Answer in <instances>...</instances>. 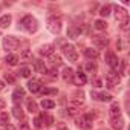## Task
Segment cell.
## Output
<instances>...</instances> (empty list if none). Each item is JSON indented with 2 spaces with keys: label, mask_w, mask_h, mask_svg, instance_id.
<instances>
[{
  "label": "cell",
  "mask_w": 130,
  "mask_h": 130,
  "mask_svg": "<svg viewBox=\"0 0 130 130\" xmlns=\"http://www.w3.org/2000/svg\"><path fill=\"white\" fill-rule=\"evenodd\" d=\"M106 63L113 69L115 74L119 72V60H118V57H116L113 52H107V54H106Z\"/></svg>",
  "instance_id": "cell-5"
},
{
  "label": "cell",
  "mask_w": 130,
  "mask_h": 130,
  "mask_svg": "<svg viewBox=\"0 0 130 130\" xmlns=\"http://www.w3.org/2000/svg\"><path fill=\"white\" fill-rule=\"evenodd\" d=\"M80 34H81V28L80 26H71L69 29H68V35H69V38H78L80 37Z\"/></svg>",
  "instance_id": "cell-13"
},
{
  "label": "cell",
  "mask_w": 130,
  "mask_h": 130,
  "mask_svg": "<svg viewBox=\"0 0 130 130\" xmlns=\"http://www.w3.org/2000/svg\"><path fill=\"white\" fill-rule=\"evenodd\" d=\"M23 98H25V90H23L22 87L15 89V90H14V93H12V100H14L15 103H19V101H22Z\"/></svg>",
  "instance_id": "cell-20"
},
{
  "label": "cell",
  "mask_w": 130,
  "mask_h": 130,
  "mask_svg": "<svg viewBox=\"0 0 130 130\" xmlns=\"http://www.w3.org/2000/svg\"><path fill=\"white\" fill-rule=\"evenodd\" d=\"M3 106H5V103H3L2 100H0V107H3Z\"/></svg>",
  "instance_id": "cell-43"
},
{
  "label": "cell",
  "mask_w": 130,
  "mask_h": 130,
  "mask_svg": "<svg viewBox=\"0 0 130 130\" xmlns=\"http://www.w3.org/2000/svg\"><path fill=\"white\" fill-rule=\"evenodd\" d=\"M93 26H95V29H98V31H104V29L107 28V23H106L104 20H96V22L93 23Z\"/></svg>",
  "instance_id": "cell-24"
},
{
  "label": "cell",
  "mask_w": 130,
  "mask_h": 130,
  "mask_svg": "<svg viewBox=\"0 0 130 130\" xmlns=\"http://www.w3.org/2000/svg\"><path fill=\"white\" fill-rule=\"evenodd\" d=\"M47 74H49L51 77H57V75H58V72H57V69H55V68L49 69V71H47Z\"/></svg>",
  "instance_id": "cell-36"
},
{
  "label": "cell",
  "mask_w": 130,
  "mask_h": 130,
  "mask_svg": "<svg viewBox=\"0 0 130 130\" xmlns=\"http://www.w3.org/2000/svg\"><path fill=\"white\" fill-rule=\"evenodd\" d=\"M34 68H35V71L40 72V74H46V72H47V69H46V66H44V61H41V60H34Z\"/></svg>",
  "instance_id": "cell-17"
},
{
  "label": "cell",
  "mask_w": 130,
  "mask_h": 130,
  "mask_svg": "<svg viewBox=\"0 0 130 130\" xmlns=\"http://www.w3.org/2000/svg\"><path fill=\"white\" fill-rule=\"evenodd\" d=\"M74 71L71 69V68H66V69H64L63 71V78H64V81H66V83H72L74 81Z\"/></svg>",
  "instance_id": "cell-16"
},
{
  "label": "cell",
  "mask_w": 130,
  "mask_h": 130,
  "mask_svg": "<svg viewBox=\"0 0 130 130\" xmlns=\"http://www.w3.org/2000/svg\"><path fill=\"white\" fill-rule=\"evenodd\" d=\"M49 60H51V64H52L54 68H55V66H60V64H61V58H60L58 55H54V54H52V55L49 57Z\"/></svg>",
  "instance_id": "cell-27"
},
{
  "label": "cell",
  "mask_w": 130,
  "mask_h": 130,
  "mask_svg": "<svg viewBox=\"0 0 130 130\" xmlns=\"http://www.w3.org/2000/svg\"><path fill=\"white\" fill-rule=\"evenodd\" d=\"M86 81H87V77H86V74H83L81 71L74 75V83H75L77 86H83V84H86Z\"/></svg>",
  "instance_id": "cell-11"
},
{
  "label": "cell",
  "mask_w": 130,
  "mask_h": 130,
  "mask_svg": "<svg viewBox=\"0 0 130 130\" xmlns=\"http://www.w3.org/2000/svg\"><path fill=\"white\" fill-rule=\"evenodd\" d=\"M5 80H6V81H9V83H12V81H14V77H12V75H9V74H6V75H5Z\"/></svg>",
  "instance_id": "cell-40"
},
{
  "label": "cell",
  "mask_w": 130,
  "mask_h": 130,
  "mask_svg": "<svg viewBox=\"0 0 130 130\" xmlns=\"http://www.w3.org/2000/svg\"><path fill=\"white\" fill-rule=\"evenodd\" d=\"M86 69H89V71H95V64L87 63V64H86Z\"/></svg>",
  "instance_id": "cell-39"
},
{
  "label": "cell",
  "mask_w": 130,
  "mask_h": 130,
  "mask_svg": "<svg viewBox=\"0 0 130 130\" xmlns=\"http://www.w3.org/2000/svg\"><path fill=\"white\" fill-rule=\"evenodd\" d=\"M41 92H43V95H57V89H44Z\"/></svg>",
  "instance_id": "cell-33"
},
{
  "label": "cell",
  "mask_w": 130,
  "mask_h": 130,
  "mask_svg": "<svg viewBox=\"0 0 130 130\" xmlns=\"http://www.w3.org/2000/svg\"><path fill=\"white\" fill-rule=\"evenodd\" d=\"M115 11H116V19L121 22V20H124L125 17H128L127 15V12H125V9L124 8H121V6H115Z\"/></svg>",
  "instance_id": "cell-21"
},
{
  "label": "cell",
  "mask_w": 130,
  "mask_h": 130,
  "mask_svg": "<svg viewBox=\"0 0 130 130\" xmlns=\"http://www.w3.org/2000/svg\"><path fill=\"white\" fill-rule=\"evenodd\" d=\"M109 115H110V119L112 118H119L121 116V109H119V106L115 103V104H112V107H110V110H109Z\"/></svg>",
  "instance_id": "cell-18"
},
{
  "label": "cell",
  "mask_w": 130,
  "mask_h": 130,
  "mask_svg": "<svg viewBox=\"0 0 130 130\" xmlns=\"http://www.w3.org/2000/svg\"><path fill=\"white\" fill-rule=\"evenodd\" d=\"M47 29L52 34H58L61 31V20L57 17H49L47 19Z\"/></svg>",
  "instance_id": "cell-6"
},
{
  "label": "cell",
  "mask_w": 130,
  "mask_h": 130,
  "mask_svg": "<svg viewBox=\"0 0 130 130\" xmlns=\"http://www.w3.org/2000/svg\"><path fill=\"white\" fill-rule=\"evenodd\" d=\"M3 87H5V84H3V83H2V81H0V90H2V89H3Z\"/></svg>",
  "instance_id": "cell-42"
},
{
  "label": "cell",
  "mask_w": 130,
  "mask_h": 130,
  "mask_svg": "<svg viewBox=\"0 0 130 130\" xmlns=\"http://www.w3.org/2000/svg\"><path fill=\"white\" fill-rule=\"evenodd\" d=\"M41 107H43L44 110H49V109H54V107H55V103H54L52 100H43V101H41Z\"/></svg>",
  "instance_id": "cell-23"
},
{
  "label": "cell",
  "mask_w": 130,
  "mask_h": 130,
  "mask_svg": "<svg viewBox=\"0 0 130 130\" xmlns=\"http://www.w3.org/2000/svg\"><path fill=\"white\" fill-rule=\"evenodd\" d=\"M93 44L98 46V47H106V46L109 44V40H107L106 37H103V35H96V37L93 38Z\"/></svg>",
  "instance_id": "cell-14"
},
{
  "label": "cell",
  "mask_w": 130,
  "mask_h": 130,
  "mask_svg": "<svg viewBox=\"0 0 130 130\" xmlns=\"http://www.w3.org/2000/svg\"><path fill=\"white\" fill-rule=\"evenodd\" d=\"M52 54H54V46H52V44H44V46L40 47V55H43V57H51Z\"/></svg>",
  "instance_id": "cell-15"
},
{
  "label": "cell",
  "mask_w": 130,
  "mask_h": 130,
  "mask_svg": "<svg viewBox=\"0 0 130 130\" xmlns=\"http://www.w3.org/2000/svg\"><path fill=\"white\" fill-rule=\"evenodd\" d=\"M19 46H20V40H19L17 37L8 35V37L3 38V47H5L6 51H15Z\"/></svg>",
  "instance_id": "cell-3"
},
{
  "label": "cell",
  "mask_w": 130,
  "mask_h": 130,
  "mask_svg": "<svg viewBox=\"0 0 130 130\" xmlns=\"http://www.w3.org/2000/svg\"><path fill=\"white\" fill-rule=\"evenodd\" d=\"M84 55H86L87 58H96V57H98V51H96V49H90V47H89V49H86V51H84Z\"/></svg>",
  "instance_id": "cell-25"
},
{
  "label": "cell",
  "mask_w": 130,
  "mask_h": 130,
  "mask_svg": "<svg viewBox=\"0 0 130 130\" xmlns=\"http://www.w3.org/2000/svg\"><path fill=\"white\" fill-rule=\"evenodd\" d=\"M110 125L113 130H122L124 128V119L119 116V118H112L110 119Z\"/></svg>",
  "instance_id": "cell-10"
},
{
  "label": "cell",
  "mask_w": 130,
  "mask_h": 130,
  "mask_svg": "<svg viewBox=\"0 0 130 130\" xmlns=\"http://www.w3.org/2000/svg\"><path fill=\"white\" fill-rule=\"evenodd\" d=\"M121 29L122 31H127L128 29V17H125L124 20H121Z\"/></svg>",
  "instance_id": "cell-32"
},
{
  "label": "cell",
  "mask_w": 130,
  "mask_h": 130,
  "mask_svg": "<svg viewBox=\"0 0 130 130\" xmlns=\"http://www.w3.org/2000/svg\"><path fill=\"white\" fill-rule=\"evenodd\" d=\"M61 130H68V128H66V127H63V128H61Z\"/></svg>",
  "instance_id": "cell-44"
},
{
  "label": "cell",
  "mask_w": 130,
  "mask_h": 130,
  "mask_svg": "<svg viewBox=\"0 0 130 130\" xmlns=\"http://www.w3.org/2000/svg\"><path fill=\"white\" fill-rule=\"evenodd\" d=\"M77 109H78V107H75V106H71V107L68 109V113H69V115H75V113H77Z\"/></svg>",
  "instance_id": "cell-34"
},
{
  "label": "cell",
  "mask_w": 130,
  "mask_h": 130,
  "mask_svg": "<svg viewBox=\"0 0 130 130\" xmlns=\"http://www.w3.org/2000/svg\"><path fill=\"white\" fill-rule=\"evenodd\" d=\"M12 113H14V116H15L17 119H23V118H25V113H23L22 107H14V109H12Z\"/></svg>",
  "instance_id": "cell-26"
},
{
  "label": "cell",
  "mask_w": 130,
  "mask_h": 130,
  "mask_svg": "<svg viewBox=\"0 0 130 130\" xmlns=\"http://www.w3.org/2000/svg\"><path fill=\"white\" fill-rule=\"evenodd\" d=\"M92 96L95 98V100H100V101H112V95L110 93H107V92H93L92 90Z\"/></svg>",
  "instance_id": "cell-8"
},
{
  "label": "cell",
  "mask_w": 130,
  "mask_h": 130,
  "mask_svg": "<svg viewBox=\"0 0 130 130\" xmlns=\"http://www.w3.org/2000/svg\"><path fill=\"white\" fill-rule=\"evenodd\" d=\"M61 52H63V55L66 57L69 61H77V58H78L77 49H75L72 44H63V47H61Z\"/></svg>",
  "instance_id": "cell-2"
},
{
  "label": "cell",
  "mask_w": 130,
  "mask_h": 130,
  "mask_svg": "<svg viewBox=\"0 0 130 130\" xmlns=\"http://www.w3.org/2000/svg\"><path fill=\"white\" fill-rule=\"evenodd\" d=\"M2 130H15V127L12 124H5V125H2Z\"/></svg>",
  "instance_id": "cell-35"
},
{
  "label": "cell",
  "mask_w": 130,
  "mask_h": 130,
  "mask_svg": "<svg viewBox=\"0 0 130 130\" xmlns=\"http://www.w3.org/2000/svg\"><path fill=\"white\" fill-rule=\"evenodd\" d=\"M29 57H31V52H29V51H25V52L22 54V58H29Z\"/></svg>",
  "instance_id": "cell-41"
},
{
  "label": "cell",
  "mask_w": 130,
  "mask_h": 130,
  "mask_svg": "<svg viewBox=\"0 0 130 130\" xmlns=\"http://www.w3.org/2000/svg\"><path fill=\"white\" fill-rule=\"evenodd\" d=\"M28 89H29L32 93H37V92L41 90V83H40L38 80H29V83H28Z\"/></svg>",
  "instance_id": "cell-9"
},
{
  "label": "cell",
  "mask_w": 130,
  "mask_h": 130,
  "mask_svg": "<svg viewBox=\"0 0 130 130\" xmlns=\"http://www.w3.org/2000/svg\"><path fill=\"white\" fill-rule=\"evenodd\" d=\"M20 25H22V28H23L26 32H29V34H32V32H35V31L38 29V23H37V20H35L32 15H25V17L22 19Z\"/></svg>",
  "instance_id": "cell-1"
},
{
  "label": "cell",
  "mask_w": 130,
  "mask_h": 130,
  "mask_svg": "<svg viewBox=\"0 0 130 130\" xmlns=\"http://www.w3.org/2000/svg\"><path fill=\"white\" fill-rule=\"evenodd\" d=\"M5 61L9 64V66H15V64H17V61H19V57H17V55H12V54H9V55H6Z\"/></svg>",
  "instance_id": "cell-22"
},
{
  "label": "cell",
  "mask_w": 130,
  "mask_h": 130,
  "mask_svg": "<svg viewBox=\"0 0 130 130\" xmlns=\"http://www.w3.org/2000/svg\"><path fill=\"white\" fill-rule=\"evenodd\" d=\"M100 14H101V17H109V15H110V6H109V5L103 6L101 11H100Z\"/></svg>",
  "instance_id": "cell-31"
},
{
  "label": "cell",
  "mask_w": 130,
  "mask_h": 130,
  "mask_svg": "<svg viewBox=\"0 0 130 130\" xmlns=\"http://www.w3.org/2000/svg\"><path fill=\"white\" fill-rule=\"evenodd\" d=\"M19 74H20V75H22L23 78H28V77L31 75V69H29L28 66H23V68H22V69L19 71Z\"/></svg>",
  "instance_id": "cell-30"
},
{
  "label": "cell",
  "mask_w": 130,
  "mask_h": 130,
  "mask_svg": "<svg viewBox=\"0 0 130 130\" xmlns=\"http://www.w3.org/2000/svg\"><path fill=\"white\" fill-rule=\"evenodd\" d=\"M28 110H29L31 113H35V112L38 110L37 103H35V101H32V100H29V101H28Z\"/></svg>",
  "instance_id": "cell-29"
},
{
  "label": "cell",
  "mask_w": 130,
  "mask_h": 130,
  "mask_svg": "<svg viewBox=\"0 0 130 130\" xmlns=\"http://www.w3.org/2000/svg\"><path fill=\"white\" fill-rule=\"evenodd\" d=\"M34 124H35V127H38V128H41V127H43V124H41L40 118H35V119H34Z\"/></svg>",
  "instance_id": "cell-38"
},
{
  "label": "cell",
  "mask_w": 130,
  "mask_h": 130,
  "mask_svg": "<svg viewBox=\"0 0 130 130\" xmlns=\"http://www.w3.org/2000/svg\"><path fill=\"white\" fill-rule=\"evenodd\" d=\"M92 122H93V116L86 113V115H81L78 119H77V125L80 128H84V130H89L92 127Z\"/></svg>",
  "instance_id": "cell-4"
},
{
  "label": "cell",
  "mask_w": 130,
  "mask_h": 130,
  "mask_svg": "<svg viewBox=\"0 0 130 130\" xmlns=\"http://www.w3.org/2000/svg\"><path fill=\"white\" fill-rule=\"evenodd\" d=\"M38 118H40V121H41L43 127H49V125H52V124H54V118H52L49 113H41Z\"/></svg>",
  "instance_id": "cell-12"
},
{
  "label": "cell",
  "mask_w": 130,
  "mask_h": 130,
  "mask_svg": "<svg viewBox=\"0 0 130 130\" xmlns=\"http://www.w3.org/2000/svg\"><path fill=\"white\" fill-rule=\"evenodd\" d=\"M11 20H12V17H11L9 14H5V15H2V17H0V28H2V29L8 28V26L11 25Z\"/></svg>",
  "instance_id": "cell-19"
},
{
  "label": "cell",
  "mask_w": 130,
  "mask_h": 130,
  "mask_svg": "<svg viewBox=\"0 0 130 130\" xmlns=\"http://www.w3.org/2000/svg\"><path fill=\"white\" fill-rule=\"evenodd\" d=\"M106 84H107V87H115V86H118V84H119V75L115 74L113 71L109 72V74L106 75Z\"/></svg>",
  "instance_id": "cell-7"
},
{
  "label": "cell",
  "mask_w": 130,
  "mask_h": 130,
  "mask_svg": "<svg viewBox=\"0 0 130 130\" xmlns=\"http://www.w3.org/2000/svg\"><path fill=\"white\" fill-rule=\"evenodd\" d=\"M8 122H9V115H8V112H0V124L5 125V124H8Z\"/></svg>",
  "instance_id": "cell-28"
},
{
  "label": "cell",
  "mask_w": 130,
  "mask_h": 130,
  "mask_svg": "<svg viewBox=\"0 0 130 130\" xmlns=\"http://www.w3.org/2000/svg\"><path fill=\"white\" fill-rule=\"evenodd\" d=\"M20 130H31V127H29L28 122H22L20 124Z\"/></svg>",
  "instance_id": "cell-37"
}]
</instances>
